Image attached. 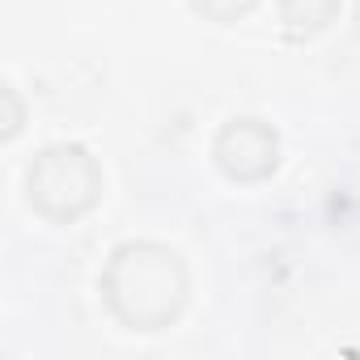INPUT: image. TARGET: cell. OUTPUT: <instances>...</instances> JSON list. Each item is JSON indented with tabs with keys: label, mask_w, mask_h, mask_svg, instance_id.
<instances>
[{
	"label": "cell",
	"mask_w": 360,
	"mask_h": 360,
	"mask_svg": "<svg viewBox=\"0 0 360 360\" xmlns=\"http://www.w3.org/2000/svg\"><path fill=\"white\" fill-rule=\"evenodd\" d=\"M335 9H339V0H284V5H280V13H284V22H288L292 34L322 30L335 18Z\"/></svg>",
	"instance_id": "cell-4"
},
{
	"label": "cell",
	"mask_w": 360,
	"mask_h": 360,
	"mask_svg": "<svg viewBox=\"0 0 360 360\" xmlns=\"http://www.w3.org/2000/svg\"><path fill=\"white\" fill-rule=\"evenodd\" d=\"M98 191H102V174L94 157L77 144L47 148L30 169V204L51 221H72L89 212Z\"/></svg>",
	"instance_id": "cell-2"
},
{
	"label": "cell",
	"mask_w": 360,
	"mask_h": 360,
	"mask_svg": "<svg viewBox=\"0 0 360 360\" xmlns=\"http://www.w3.org/2000/svg\"><path fill=\"white\" fill-rule=\"evenodd\" d=\"M191 9L212 18V22H238L255 9V0H191Z\"/></svg>",
	"instance_id": "cell-5"
},
{
	"label": "cell",
	"mask_w": 360,
	"mask_h": 360,
	"mask_svg": "<svg viewBox=\"0 0 360 360\" xmlns=\"http://www.w3.org/2000/svg\"><path fill=\"white\" fill-rule=\"evenodd\" d=\"M106 297L127 326L157 330L187 301V276L174 250L153 242L119 246L106 267Z\"/></svg>",
	"instance_id": "cell-1"
},
{
	"label": "cell",
	"mask_w": 360,
	"mask_h": 360,
	"mask_svg": "<svg viewBox=\"0 0 360 360\" xmlns=\"http://www.w3.org/2000/svg\"><path fill=\"white\" fill-rule=\"evenodd\" d=\"M217 165L238 178V183H259V178H267L276 169V131L259 119H233L221 136H217Z\"/></svg>",
	"instance_id": "cell-3"
}]
</instances>
